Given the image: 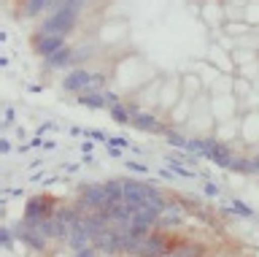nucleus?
I'll list each match as a JSON object with an SVG mask.
<instances>
[{
  "label": "nucleus",
  "instance_id": "obj_17",
  "mask_svg": "<svg viewBox=\"0 0 259 257\" xmlns=\"http://www.w3.org/2000/svg\"><path fill=\"white\" fill-rule=\"evenodd\" d=\"M92 244V236H89V230L81 225V219L78 222H73L70 225V230H68V241H65V246L70 249V252H78V249H84V246H89Z\"/></svg>",
  "mask_w": 259,
  "mask_h": 257
},
{
  "label": "nucleus",
  "instance_id": "obj_4",
  "mask_svg": "<svg viewBox=\"0 0 259 257\" xmlns=\"http://www.w3.org/2000/svg\"><path fill=\"white\" fill-rule=\"evenodd\" d=\"M54 208H57V203H54L52 198H46V195L30 198L27 203H24L22 219L27 222V225H35V222H40V219H49V216L54 214Z\"/></svg>",
  "mask_w": 259,
  "mask_h": 257
},
{
  "label": "nucleus",
  "instance_id": "obj_44",
  "mask_svg": "<svg viewBox=\"0 0 259 257\" xmlns=\"http://www.w3.org/2000/svg\"><path fill=\"white\" fill-rule=\"evenodd\" d=\"M248 0H224V6H235V9H243Z\"/></svg>",
  "mask_w": 259,
  "mask_h": 257
},
{
  "label": "nucleus",
  "instance_id": "obj_7",
  "mask_svg": "<svg viewBox=\"0 0 259 257\" xmlns=\"http://www.w3.org/2000/svg\"><path fill=\"white\" fill-rule=\"evenodd\" d=\"M167 249H170V238L162 230H151L149 236L141 238V246H138L135 257H165Z\"/></svg>",
  "mask_w": 259,
  "mask_h": 257
},
{
  "label": "nucleus",
  "instance_id": "obj_11",
  "mask_svg": "<svg viewBox=\"0 0 259 257\" xmlns=\"http://www.w3.org/2000/svg\"><path fill=\"white\" fill-rule=\"evenodd\" d=\"M130 125H133L138 133H146V135H162V133H165V127H167V125L159 119L157 111H149V108H143L141 114H135Z\"/></svg>",
  "mask_w": 259,
  "mask_h": 257
},
{
  "label": "nucleus",
  "instance_id": "obj_3",
  "mask_svg": "<svg viewBox=\"0 0 259 257\" xmlns=\"http://www.w3.org/2000/svg\"><path fill=\"white\" fill-rule=\"evenodd\" d=\"M105 203H108V198H105V184L97 181V184H87V187H81V195H78V214L84 211H103Z\"/></svg>",
  "mask_w": 259,
  "mask_h": 257
},
{
  "label": "nucleus",
  "instance_id": "obj_28",
  "mask_svg": "<svg viewBox=\"0 0 259 257\" xmlns=\"http://www.w3.org/2000/svg\"><path fill=\"white\" fill-rule=\"evenodd\" d=\"M230 171L232 173H238V176H251V160L246 152H238L232 160V165H230Z\"/></svg>",
  "mask_w": 259,
  "mask_h": 257
},
{
  "label": "nucleus",
  "instance_id": "obj_29",
  "mask_svg": "<svg viewBox=\"0 0 259 257\" xmlns=\"http://www.w3.org/2000/svg\"><path fill=\"white\" fill-rule=\"evenodd\" d=\"M240 19L251 27H259V0H248V3L243 6V17Z\"/></svg>",
  "mask_w": 259,
  "mask_h": 257
},
{
  "label": "nucleus",
  "instance_id": "obj_27",
  "mask_svg": "<svg viewBox=\"0 0 259 257\" xmlns=\"http://www.w3.org/2000/svg\"><path fill=\"white\" fill-rule=\"evenodd\" d=\"M68 230H70V225L62 222L60 216L52 214V241H57V244H65V241H68Z\"/></svg>",
  "mask_w": 259,
  "mask_h": 257
},
{
  "label": "nucleus",
  "instance_id": "obj_24",
  "mask_svg": "<svg viewBox=\"0 0 259 257\" xmlns=\"http://www.w3.org/2000/svg\"><path fill=\"white\" fill-rule=\"evenodd\" d=\"M52 6H54V0H24V9L22 14L24 17H40V14H46L52 11Z\"/></svg>",
  "mask_w": 259,
  "mask_h": 257
},
{
  "label": "nucleus",
  "instance_id": "obj_47",
  "mask_svg": "<svg viewBox=\"0 0 259 257\" xmlns=\"http://www.w3.org/2000/svg\"><path fill=\"white\" fill-rule=\"evenodd\" d=\"M3 119H6L8 125H11V122H14V108H6V117H3Z\"/></svg>",
  "mask_w": 259,
  "mask_h": 257
},
{
  "label": "nucleus",
  "instance_id": "obj_23",
  "mask_svg": "<svg viewBox=\"0 0 259 257\" xmlns=\"http://www.w3.org/2000/svg\"><path fill=\"white\" fill-rule=\"evenodd\" d=\"M76 100L84 108H89V111H103V108L108 111V103H105L103 92H81V95H76Z\"/></svg>",
  "mask_w": 259,
  "mask_h": 257
},
{
  "label": "nucleus",
  "instance_id": "obj_43",
  "mask_svg": "<svg viewBox=\"0 0 259 257\" xmlns=\"http://www.w3.org/2000/svg\"><path fill=\"white\" fill-rule=\"evenodd\" d=\"M105 149H108V157L111 160H121V152H124V149H119V146H105Z\"/></svg>",
  "mask_w": 259,
  "mask_h": 257
},
{
  "label": "nucleus",
  "instance_id": "obj_36",
  "mask_svg": "<svg viewBox=\"0 0 259 257\" xmlns=\"http://www.w3.org/2000/svg\"><path fill=\"white\" fill-rule=\"evenodd\" d=\"M202 192H205L208 198H219V195H222V187L213 184V181H208V179H202Z\"/></svg>",
  "mask_w": 259,
  "mask_h": 257
},
{
  "label": "nucleus",
  "instance_id": "obj_34",
  "mask_svg": "<svg viewBox=\"0 0 259 257\" xmlns=\"http://www.w3.org/2000/svg\"><path fill=\"white\" fill-rule=\"evenodd\" d=\"M124 168H127L130 173H149V165L138 163V160H124Z\"/></svg>",
  "mask_w": 259,
  "mask_h": 257
},
{
  "label": "nucleus",
  "instance_id": "obj_2",
  "mask_svg": "<svg viewBox=\"0 0 259 257\" xmlns=\"http://www.w3.org/2000/svg\"><path fill=\"white\" fill-rule=\"evenodd\" d=\"M11 230H14V236L24 244V249H32V252H46L49 244H52V241H49L44 233L35 228V225H27L24 219H19Z\"/></svg>",
  "mask_w": 259,
  "mask_h": 257
},
{
  "label": "nucleus",
  "instance_id": "obj_30",
  "mask_svg": "<svg viewBox=\"0 0 259 257\" xmlns=\"http://www.w3.org/2000/svg\"><path fill=\"white\" fill-rule=\"evenodd\" d=\"M162 135H165V141L170 143V146H176V149H184V146H186V135H184L181 130H178L176 125H167Z\"/></svg>",
  "mask_w": 259,
  "mask_h": 257
},
{
  "label": "nucleus",
  "instance_id": "obj_50",
  "mask_svg": "<svg viewBox=\"0 0 259 257\" xmlns=\"http://www.w3.org/2000/svg\"><path fill=\"white\" fill-rule=\"evenodd\" d=\"M6 41H8V35H6V33H0V46H3Z\"/></svg>",
  "mask_w": 259,
  "mask_h": 257
},
{
  "label": "nucleus",
  "instance_id": "obj_14",
  "mask_svg": "<svg viewBox=\"0 0 259 257\" xmlns=\"http://www.w3.org/2000/svg\"><path fill=\"white\" fill-rule=\"evenodd\" d=\"M32 46H35V52L40 54V57H49V54H54L57 49L68 46V38H65V35H46V33H35V35H32Z\"/></svg>",
  "mask_w": 259,
  "mask_h": 257
},
{
  "label": "nucleus",
  "instance_id": "obj_19",
  "mask_svg": "<svg viewBox=\"0 0 259 257\" xmlns=\"http://www.w3.org/2000/svg\"><path fill=\"white\" fill-rule=\"evenodd\" d=\"M81 219V225H84V228L89 230V236H92V241H95V236L100 230H105L108 228V219H105V211H84L78 216Z\"/></svg>",
  "mask_w": 259,
  "mask_h": 257
},
{
  "label": "nucleus",
  "instance_id": "obj_39",
  "mask_svg": "<svg viewBox=\"0 0 259 257\" xmlns=\"http://www.w3.org/2000/svg\"><path fill=\"white\" fill-rule=\"evenodd\" d=\"M52 130H57V125L54 122H40L38 127H35V135H40V138H44L46 133H52Z\"/></svg>",
  "mask_w": 259,
  "mask_h": 257
},
{
  "label": "nucleus",
  "instance_id": "obj_15",
  "mask_svg": "<svg viewBox=\"0 0 259 257\" xmlns=\"http://www.w3.org/2000/svg\"><path fill=\"white\" fill-rule=\"evenodd\" d=\"M46 68L49 70H65L68 74L70 68H76V57H73V46H62V49H57L54 54H49L44 57Z\"/></svg>",
  "mask_w": 259,
  "mask_h": 257
},
{
  "label": "nucleus",
  "instance_id": "obj_48",
  "mask_svg": "<svg viewBox=\"0 0 259 257\" xmlns=\"http://www.w3.org/2000/svg\"><path fill=\"white\" fill-rule=\"evenodd\" d=\"M68 133H70V135H84V130H81V127H70Z\"/></svg>",
  "mask_w": 259,
  "mask_h": 257
},
{
  "label": "nucleus",
  "instance_id": "obj_49",
  "mask_svg": "<svg viewBox=\"0 0 259 257\" xmlns=\"http://www.w3.org/2000/svg\"><path fill=\"white\" fill-rule=\"evenodd\" d=\"M3 130H8V122H6V119L0 122V133H3Z\"/></svg>",
  "mask_w": 259,
  "mask_h": 257
},
{
  "label": "nucleus",
  "instance_id": "obj_13",
  "mask_svg": "<svg viewBox=\"0 0 259 257\" xmlns=\"http://www.w3.org/2000/svg\"><path fill=\"white\" fill-rule=\"evenodd\" d=\"M184 219H186V208H184V203H178V200H167L165 208L159 211V230L178 228V225H184Z\"/></svg>",
  "mask_w": 259,
  "mask_h": 257
},
{
  "label": "nucleus",
  "instance_id": "obj_40",
  "mask_svg": "<svg viewBox=\"0 0 259 257\" xmlns=\"http://www.w3.org/2000/svg\"><path fill=\"white\" fill-rule=\"evenodd\" d=\"M103 95H105V103H108V106H116V103H121V98L113 90H103Z\"/></svg>",
  "mask_w": 259,
  "mask_h": 257
},
{
  "label": "nucleus",
  "instance_id": "obj_31",
  "mask_svg": "<svg viewBox=\"0 0 259 257\" xmlns=\"http://www.w3.org/2000/svg\"><path fill=\"white\" fill-rule=\"evenodd\" d=\"M230 211H232L235 216H240V219H254V216H256L254 208L246 206L240 198H232V200H230Z\"/></svg>",
  "mask_w": 259,
  "mask_h": 257
},
{
  "label": "nucleus",
  "instance_id": "obj_20",
  "mask_svg": "<svg viewBox=\"0 0 259 257\" xmlns=\"http://www.w3.org/2000/svg\"><path fill=\"white\" fill-rule=\"evenodd\" d=\"M192 103H194L192 98H184V95H181V100H178L176 106L167 111V114H170V122H173L176 127H184L186 122H189V117H192Z\"/></svg>",
  "mask_w": 259,
  "mask_h": 257
},
{
  "label": "nucleus",
  "instance_id": "obj_1",
  "mask_svg": "<svg viewBox=\"0 0 259 257\" xmlns=\"http://www.w3.org/2000/svg\"><path fill=\"white\" fill-rule=\"evenodd\" d=\"M87 0H68L60 11L54 14H46L44 22L38 25V33H46V35H65L68 38L73 30L78 27V17L84 11Z\"/></svg>",
  "mask_w": 259,
  "mask_h": 257
},
{
  "label": "nucleus",
  "instance_id": "obj_37",
  "mask_svg": "<svg viewBox=\"0 0 259 257\" xmlns=\"http://www.w3.org/2000/svg\"><path fill=\"white\" fill-rule=\"evenodd\" d=\"M105 146H119V149H130L133 143L127 138H121V135H108V141H105Z\"/></svg>",
  "mask_w": 259,
  "mask_h": 257
},
{
  "label": "nucleus",
  "instance_id": "obj_42",
  "mask_svg": "<svg viewBox=\"0 0 259 257\" xmlns=\"http://www.w3.org/2000/svg\"><path fill=\"white\" fill-rule=\"evenodd\" d=\"M81 152H84V155H95V141H84V143H81Z\"/></svg>",
  "mask_w": 259,
  "mask_h": 257
},
{
  "label": "nucleus",
  "instance_id": "obj_26",
  "mask_svg": "<svg viewBox=\"0 0 259 257\" xmlns=\"http://www.w3.org/2000/svg\"><path fill=\"white\" fill-rule=\"evenodd\" d=\"M0 246L8 249V252H19V249L24 246L22 241L14 236V230H11V228H6L3 222H0Z\"/></svg>",
  "mask_w": 259,
  "mask_h": 257
},
{
  "label": "nucleus",
  "instance_id": "obj_38",
  "mask_svg": "<svg viewBox=\"0 0 259 257\" xmlns=\"http://www.w3.org/2000/svg\"><path fill=\"white\" fill-rule=\"evenodd\" d=\"M73 257H100V252L89 244V246H84V249H78V252H73Z\"/></svg>",
  "mask_w": 259,
  "mask_h": 257
},
{
  "label": "nucleus",
  "instance_id": "obj_16",
  "mask_svg": "<svg viewBox=\"0 0 259 257\" xmlns=\"http://www.w3.org/2000/svg\"><path fill=\"white\" fill-rule=\"evenodd\" d=\"M181 95H184L181 92V79H176V82L170 79V82H165V87H159V103L157 106L162 111H170L178 100H181Z\"/></svg>",
  "mask_w": 259,
  "mask_h": 257
},
{
  "label": "nucleus",
  "instance_id": "obj_18",
  "mask_svg": "<svg viewBox=\"0 0 259 257\" xmlns=\"http://www.w3.org/2000/svg\"><path fill=\"white\" fill-rule=\"evenodd\" d=\"M213 135L219 141H224V143H235V141H240V119L235 117V119H227V122H219L213 127Z\"/></svg>",
  "mask_w": 259,
  "mask_h": 257
},
{
  "label": "nucleus",
  "instance_id": "obj_8",
  "mask_svg": "<svg viewBox=\"0 0 259 257\" xmlns=\"http://www.w3.org/2000/svg\"><path fill=\"white\" fill-rule=\"evenodd\" d=\"M240 119V143L243 146H259V108L243 111Z\"/></svg>",
  "mask_w": 259,
  "mask_h": 257
},
{
  "label": "nucleus",
  "instance_id": "obj_5",
  "mask_svg": "<svg viewBox=\"0 0 259 257\" xmlns=\"http://www.w3.org/2000/svg\"><path fill=\"white\" fill-rule=\"evenodd\" d=\"M210 114L216 122H227V119L238 117V98L232 92H219L210 95Z\"/></svg>",
  "mask_w": 259,
  "mask_h": 257
},
{
  "label": "nucleus",
  "instance_id": "obj_32",
  "mask_svg": "<svg viewBox=\"0 0 259 257\" xmlns=\"http://www.w3.org/2000/svg\"><path fill=\"white\" fill-rule=\"evenodd\" d=\"M108 114H111V119H113L116 125H130V111H127V106H124V100L116 103V106H108Z\"/></svg>",
  "mask_w": 259,
  "mask_h": 257
},
{
  "label": "nucleus",
  "instance_id": "obj_33",
  "mask_svg": "<svg viewBox=\"0 0 259 257\" xmlns=\"http://www.w3.org/2000/svg\"><path fill=\"white\" fill-rule=\"evenodd\" d=\"M248 160H251V176H259V146H248Z\"/></svg>",
  "mask_w": 259,
  "mask_h": 257
},
{
  "label": "nucleus",
  "instance_id": "obj_21",
  "mask_svg": "<svg viewBox=\"0 0 259 257\" xmlns=\"http://www.w3.org/2000/svg\"><path fill=\"white\" fill-rule=\"evenodd\" d=\"M181 92H184V98H200L202 92H208L205 90V84H202V79L200 74H184L181 76Z\"/></svg>",
  "mask_w": 259,
  "mask_h": 257
},
{
  "label": "nucleus",
  "instance_id": "obj_10",
  "mask_svg": "<svg viewBox=\"0 0 259 257\" xmlns=\"http://www.w3.org/2000/svg\"><path fill=\"white\" fill-rule=\"evenodd\" d=\"M92 76H95V70H89V68H70L68 74H65L62 79V90L65 92H73V95H81V92H87V87L89 82H92Z\"/></svg>",
  "mask_w": 259,
  "mask_h": 257
},
{
  "label": "nucleus",
  "instance_id": "obj_35",
  "mask_svg": "<svg viewBox=\"0 0 259 257\" xmlns=\"http://www.w3.org/2000/svg\"><path fill=\"white\" fill-rule=\"evenodd\" d=\"M84 138L97 141V143H105V141H108V133H105V130H95V127H92V130H84Z\"/></svg>",
  "mask_w": 259,
  "mask_h": 257
},
{
  "label": "nucleus",
  "instance_id": "obj_25",
  "mask_svg": "<svg viewBox=\"0 0 259 257\" xmlns=\"http://www.w3.org/2000/svg\"><path fill=\"white\" fill-rule=\"evenodd\" d=\"M97 49H100V46H97L95 41H84V44L73 46V57H76V65H84L89 57H95V54H97Z\"/></svg>",
  "mask_w": 259,
  "mask_h": 257
},
{
  "label": "nucleus",
  "instance_id": "obj_12",
  "mask_svg": "<svg viewBox=\"0 0 259 257\" xmlns=\"http://www.w3.org/2000/svg\"><path fill=\"white\" fill-rule=\"evenodd\" d=\"M200 17L210 30H222V25L227 22V9L224 0H202L200 6Z\"/></svg>",
  "mask_w": 259,
  "mask_h": 257
},
{
  "label": "nucleus",
  "instance_id": "obj_22",
  "mask_svg": "<svg viewBox=\"0 0 259 257\" xmlns=\"http://www.w3.org/2000/svg\"><path fill=\"white\" fill-rule=\"evenodd\" d=\"M165 257H202V246L189 244V241H178V244H170Z\"/></svg>",
  "mask_w": 259,
  "mask_h": 257
},
{
  "label": "nucleus",
  "instance_id": "obj_41",
  "mask_svg": "<svg viewBox=\"0 0 259 257\" xmlns=\"http://www.w3.org/2000/svg\"><path fill=\"white\" fill-rule=\"evenodd\" d=\"M14 146H11V141L8 138H0V155H11Z\"/></svg>",
  "mask_w": 259,
  "mask_h": 257
},
{
  "label": "nucleus",
  "instance_id": "obj_6",
  "mask_svg": "<svg viewBox=\"0 0 259 257\" xmlns=\"http://www.w3.org/2000/svg\"><path fill=\"white\" fill-rule=\"evenodd\" d=\"M92 246L100 254H105V257H119L121 254V230H116V228H111V225H108L105 230H100L95 236Z\"/></svg>",
  "mask_w": 259,
  "mask_h": 257
},
{
  "label": "nucleus",
  "instance_id": "obj_46",
  "mask_svg": "<svg viewBox=\"0 0 259 257\" xmlns=\"http://www.w3.org/2000/svg\"><path fill=\"white\" fill-rule=\"evenodd\" d=\"M57 149V141H44V152H54Z\"/></svg>",
  "mask_w": 259,
  "mask_h": 257
},
{
  "label": "nucleus",
  "instance_id": "obj_9",
  "mask_svg": "<svg viewBox=\"0 0 259 257\" xmlns=\"http://www.w3.org/2000/svg\"><path fill=\"white\" fill-rule=\"evenodd\" d=\"M235 155H238V141H235V143H224V141H219V138L210 143V149L205 152V157L210 160V163L219 165V168H224V171H230Z\"/></svg>",
  "mask_w": 259,
  "mask_h": 257
},
{
  "label": "nucleus",
  "instance_id": "obj_51",
  "mask_svg": "<svg viewBox=\"0 0 259 257\" xmlns=\"http://www.w3.org/2000/svg\"><path fill=\"white\" fill-rule=\"evenodd\" d=\"M8 65V57H0V68H6Z\"/></svg>",
  "mask_w": 259,
  "mask_h": 257
},
{
  "label": "nucleus",
  "instance_id": "obj_45",
  "mask_svg": "<svg viewBox=\"0 0 259 257\" xmlns=\"http://www.w3.org/2000/svg\"><path fill=\"white\" fill-rule=\"evenodd\" d=\"M62 171H65V173H76V171H78V163H65Z\"/></svg>",
  "mask_w": 259,
  "mask_h": 257
}]
</instances>
